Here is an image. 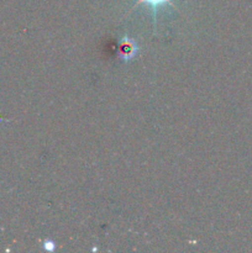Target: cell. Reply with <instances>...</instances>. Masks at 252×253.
<instances>
[{
	"mask_svg": "<svg viewBox=\"0 0 252 253\" xmlns=\"http://www.w3.org/2000/svg\"><path fill=\"white\" fill-rule=\"evenodd\" d=\"M56 244H54L53 241H51V240H46V241H43V250L47 252H53L54 250H56Z\"/></svg>",
	"mask_w": 252,
	"mask_h": 253,
	"instance_id": "obj_3",
	"label": "cell"
},
{
	"mask_svg": "<svg viewBox=\"0 0 252 253\" xmlns=\"http://www.w3.org/2000/svg\"><path fill=\"white\" fill-rule=\"evenodd\" d=\"M147 5L150 7L151 12H152V17H153V26H157V16H158V12L162 7L166 6H170V7H174V4H173V0H136L135 5L133 7H137L140 5Z\"/></svg>",
	"mask_w": 252,
	"mask_h": 253,
	"instance_id": "obj_2",
	"label": "cell"
},
{
	"mask_svg": "<svg viewBox=\"0 0 252 253\" xmlns=\"http://www.w3.org/2000/svg\"><path fill=\"white\" fill-rule=\"evenodd\" d=\"M118 53L119 57L125 62H130L131 59L135 58L138 53V46L135 40L128 36L120 39L118 44Z\"/></svg>",
	"mask_w": 252,
	"mask_h": 253,
	"instance_id": "obj_1",
	"label": "cell"
}]
</instances>
